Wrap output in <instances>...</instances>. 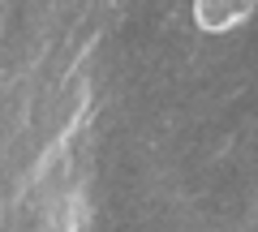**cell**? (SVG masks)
<instances>
[{
    "label": "cell",
    "instance_id": "cell-1",
    "mask_svg": "<svg viewBox=\"0 0 258 232\" xmlns=\"http://www.w3.org/2000/svg\"><path fill=\"white\" fill-rule=\"evenodd\" d=\"M254 0H198L194 5V18L203 30H232L241 18H249Z\"/></svg>",
    "mask_w": 258,
    "mask_h": 232
}]
</instances>
